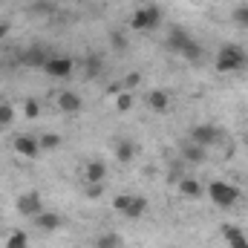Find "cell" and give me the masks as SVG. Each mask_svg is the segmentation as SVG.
<instances>
[{
  "label": "cell",
  "instance_id": "cell-5",
  "mask_svg": "<svg viewBox=\"0 0 248 248\" xmlns=\"http://www.w3.org/2000/svg\"><path fill=\"white\" fill-rule=\"evenodd\" d=\"M17 211H20V217H29V219H35V217L44 211L41 193H38V190H26V193H20V196H17Z\"/></svg>",
  "mask_w": 248,
  "mask_h": 248
},
{
  "label": "cell",
  "instance_id": "cell-19",
  "mask_svg": "<svg viewBox=\"0 0 248 248\" xmlns=\"http://www.w3.org/2000/svg\"><path fill=\"white\" fill-rule=\"evenodd\" d=\"M133 156H136V144H133V141H119V144H116V159H119V162L127 165V162H133Z\"/></svg>",
  "mask_w": 248,
  "mask_h": 248
},
{
  "label": "cell",
  "instance_id": "cell-13",
  "mask_svg": "<svg viewBox=\"0 0 248 248\" xmlns=\"http://www.w3.org/2000/svg\"><path fill=\"white\" fill-rule=\"evenodd\" d=\"M104 176H107L104 162L93 159V162H87V165H84V179H87V185H90V182H104Z\"/></svg>",
  "mask_w": 248,
  "mask_h": 248
},
{
  "label": "cell",
  "instance_id": "cell-29",
  "mask_svg": "<svg viewBox=\"0 0 248 248\" xmlns=\"http://www.w3.org/2000/svg\"><path fill=\"white\" fill-rule=\"evenodd\" d=\"M23 116H26V119H38V116H41V104H38L35 98H29V101L23 104Z\"/></svg>",
  "mask_w": 248,
  "mask_h": 248
},
{
  "label": "cell",
  "instance_id": "cell-10",
  "mask_svg": "<svg viewBox=\"0 0 248 248\" xmlns=\"http://www.w3.org/2000/svg\"><path fill=\"white\" fill-rule=\"evenodd\" d=\"M147 107L153 113H168L170 110V93L168 90H150L147 93Z\"/></svg>",
  "mask_w": 248,
  "mask_h": 248
},
{
  "label": "cell",
  "instance_id": "cell-8",
  "mask_svg": "<svg viewBox=\"0 0 248 248\" xmlns=\"http://www.w3.org/2000/svg\"><path fill=\"white\" fill-rule=\"evenodd\" d=\"M55 104H58V110H61V113H66V116H75V113H81V107H84L81 95H78V93H72V90H63V93H58Z\"/></svg>",
  "mask_w": 248,
  "mask_h": 248
},
{
  "label": "cell",
  "instance_id": "cell-6",
  "mask_svg": "<svg viewBox=\"0 0 248 248\" xmlns=\"http://www.w3.org/2000/svg\"><path fill=\"white\" fill-rule=\"evenodd\" d=\"M190 141L193 144H199V147H211V144H217L219 141V130H217V124H193V130H190Z\"/></svg>",
  "mask_w": 248,
  "mask_h": 248
},
{
  "label": "cell",
  "instance_id": "cell-3",
  "mask_svg": "<svg viewBox=\"0 0 248 248\" xmlns=\"http://www.w3.org/2000/svg\"><path fill=\"white\" fill-rule=\"evenodd\" d=\"M205 193H208L211 202L219 205V208H231V205H237V199H240V187H234L231 182H222V179H214Z\"/></svg>",
  "mask_w": 248,
  "mask_h": 248
},
{
  "label": "cell",
  "instance_id": "cell-12",
  "mask_svg": "<svg viewBox=\"0 0 248 248\" xmlns=\"http://www.w3.org/2000/svg\"><path fill=\"white\" fill-rule=\"evenodd\" d=\"M179 193L185 199H199V196H205V187H202V182H196L190 176H182L179 179Z\"/></svg>",
  "mask_w": 248,
  "mask_h": 248
},
{
  "label": "cell",
  "instance_id": "cell-26",
  "mask_svg": "<svg viewBox=\"0 0 248 248\" xmlns=\"http://www.w3.org/2000/svg\"><path fill=\"white\" fill-rule=\"evenodd\" d=\"M130 107H133V95H130L127 90H122V93L116 95V110H119V113H127Z\"/></svg>",
  "mask_w": 248,
  "mask_h": 248
},
{
  "label": "cell",
  "instance_id": "cell-15",
  "mask_svg": "<svg viewBox=\"0 0 248 248\" xmlns=\"http://www.w3.org/2000/svg\"><path fill=\"white\" fill-rule=\"evenodd\" d=\"M205 156H208V147H199L193 141H187L185 147H182V159H185L187 165H202Z\"/></svg>",
  "mask_w": 248,
  "mask_h": 248
},
{
  "label": "cell",
  "instance_id": "cell-24",
  "mask_svg": "<svg viewBox=\"0 0 248 248\" xmlns=\"http://www.w3.org/2000/svg\"><path fill=\"white\" fill-rule=\"evenodd\" d=\"M182 58H185V61H199V58H202V44L190 41L185 49H182Z\"/></svg>",
  "mask_w": 248,
  "mask_h": 248
},
{
  "label": "cell",
  "instance_id": "cell-25",
  "mask_svg": "<svg viewBox=\"0 0 248 248\" xmlns=\"http://www.w3.org/2000/svg\"><path fill=\"white\" fill-rule=\"evenodd\" d=\"M139 84H141V72H136V69H133V72H127V75L122 78V90H127V93H130V90H136Z\"/></svg>",
  "mask_w": 248,
  "mask_h": 248
},
{
  "label": "cell",
  "instance_id": "cell-30",
  "mask_svg": "<svg viewBox=\"0 0 248 248\" xmlns=\"http://www.w3.org/2000/svg\"><path fill=\"white\" fill-rule=\"evenodd\" d=\"M101 193H104V182H90V185H87V196H90V199H98Z\"/></svg>",
  "mask_w": 248,
  "mask_h": 248
},
{
  "label": "cell",
  "instance_id": "cell-31",
  "mask_svg": "<svg viewBox=\"0 0 248 248\" xmlns=\"http://www.w3.org/2000/svg\"><path fill=\"white\" fill-rule=\"evenodd\" d=\"M9 35V20H0V41Z\"/></svg>",
  "mask_w": 248,
  "mask_h": 248
},
{
  "label": "cell",
  "instance_id": "cell-22",
  "mask_svg": "<svg viewBox=\"0 0 248 248\" xmlns=\"http://www.w3.org/2000/svg\"><path fill=\"white\" fill-rule=\"evenodd\" d=\"M95 248H122V237L119 234H101L98 240H95Z\"/></svg>",
  "mask_w": 248,
  "mask_h": 248
},
{
  "label": "cell",
  "instance_id": "cell-20",
  "mask_svg": "<svg viewBox=\"0 0 248 248\" xmlns=\"http://www.w3.org/2000/svg\"><path fill=\"white\" fill-rule=\"evenodd\" d=\"M3 248H29V237H26V231H12Z\"/></svg>",
  "mask_w": 248,
  "mask_h": 248
},
{
  "label": "cell",
  "instance_id": "cell-11",
  "mask_svg": "<svg viewBox=\"0 0 248 248\" xmlns=\"http://www.w3.org/2000/svg\"><path fill=\"white\" fill-rule=\"evenodd\" d=\"M144 211H147V199L130 193V196H127V205L122 208V217H127V219H141Z\"/></svg>",
  "mask_w": 248,
  "mask_h": 248
},
{
  "label": "cell",
  "instance_id": "cell-18",
  "mask_svg": "<svg viewBox=\"0 0 248 248\" xmlns=\"http://www.w3.org/2000/svg\"><path fill=\"white\" fill-rule=\"evenodd\" d=\"M46 58H49V55H46L41 46H32V49H26V52H23V63H26V66H38V69H44Z\"/></svg>",
  "mask_w": 248,
  "mask_h": 248
},
{
  "label": "cell",
  "instance_id": "cell-4",
  "mask_svg": "<svg viewBox=\"0 0 248 248\" xmlns=\"http://www.w3.org/2000/svg\"><path fill=\"white\" fill-rule=\"evenodd\" d=\"M72 69H75V61H72L69 55H49L46 63H44V72H46L49 78H58V81L69 78Z\"/></svg>",
  "mask_w": 248,
  "mask_h": 248
},
{
  "label": "cell",
  "instance_id": "cell-28",
  "mask_svg": "<svg viewBox=\"0 0 248 248\" xmlns=\"http://www.w3.org/2000/svg\"><path fill=\"white\" fill-rule=\"evenodd\" d=\"M231 17H234V23H237V26H243V29H248V6H237Z\"/></svg>",
  "mask_w": 248,
  "mask_h": 248
},
{
  "label": "cell",
  "instance_id": "cell-14",
  "mask_svg": "<svg viewBox=\"0 0 248 248\" xmlns=\"http://www.w3.org/2000/svg\"><path fill=\"white\" fill-rule=\"evenodd\" d=\"M35 225H38L41 231H58V228H61V217H58L55 211H41V214L35 217Z\"/></svg>",
  "mask_w": 248,
  "mask_h": 248
},
{
  "label": "cell",
  "instance_id": "cell-9",
  "mask_svg": "<svg viewBox=\"0 0 248 248\" xmlns=\"http://www.w3.org/2000/svg\"><path fill=\"white\" fill-rule=\"evenodd\" d=\"M190 41H193V38L187 35L182 26H173V29H170V35H168V49H170L173 55H182V49H185Z\"/></svg>",
  "mask_w": 248,
  "mask_h": 248
},
{
  "label": "cell",
  "instance_id": "cell-16",
  "mask_svg": "<svg viewBox=\"0 0 248 248\" xmlns=\"http://www.w3.org/2000/svg\"><path fill=\"white\" fill-rule=\"evenodd\" d=\"M222 237L228 240L231 248H248V237L240 228H234V225H222Z\"/></svg>",
  "mask_w": 248,
  "mask_h": 248
},
{
  "label": "cell",
  "instance_id": "cell-7",
  "mask_svg": "<svg viewBox=\"0 0 248 248\" xmlns=\"http://www.w3.org/2000/svg\"><path fill=\"white\" fill-rule=\"evenodd\" d=\"M12 147H15V153H17V156H23V159H35V156L41 153V141H38L35 136H29V133L15 136Z\"/></svg>",
  "mask_w": 248,
  "mask_h": 248
},
{
  "label": "cell",
  "instance_id": "cell-23",
  "mask_svg": "<svg viewBox=\"0 0 248 248\" xmlns=\"http://www.w3.org/2000/svg\"><path fill=\"white\" fill-rule=\"evenodd\" d=\"M15 124V107L12 104H0V130H6V127H12Z\"/></svg>",
  "mask_w": 248,
  "mask_h": 248
},
{
  "label": "cell",
  "instance_id": "cell-1",
  "mask_svg": "<svg viewBox=\"0 0 248 248\" xmlns=\"http://www.w3.org/2000/svg\"><path fill=\"white\" fill-rule=\"evenodd\" d=\"M243 66H248V52L237 44H225L217 52V69L219 72H240Z\"/></svg>",
  "mask_w": 248,
  "mask_h": 248
},
{
  "label": "cell",
  "instance_id": "cell-2",
  "mask_svg": "<svg viewBox=\"0 0 248 248\" xmlns=\"http://www.w3.org/2000/svg\"><path fill=\"white\" fill-rule=\"evenodd\" d=\"M159 23H162V12L156 6H141L130 17V29L133 32H156Z\"/></svg>",
  "mask_w": 248,
  "mask_h": 248
},
{
  "label": "cell",
  "instance_id": "cell-21",
  "mask_svg": "<svg viewBox=\"0 0 248 248\" xmlns=\"http://www.w3.org/2000/svg\"><path fill=\"white\" fill-rule=\"evenodd\" d=\"M38 141H41V150H58L63 139L58 136V133H44V136H41Z\"/></svg>",
  "mask_w": 248,
  "mask_h": 248
},
{
  "label": "cell",
  "instance_id": "cell-17",
  "mask_svg": "<svg viewBox=\"0 0 248 248\" xmlns=\"http://www.w3.org/2000/svg\"><path fill=\"white\" fill-rule=\"evenodd\" d=\"M84 72H87V78H98V75L104 72V58H101L98 52H90V55L84 58Z\"/></svg>",
  "mask_w": 248,
  "mask_h": 248
},
{
  "label": "cell",
  "instance_id": "cell-27",
  "mask_svg": "<svg viewBox=\"0 0 248 248\" xmlns=\"http://www.w3.org/2000/svg\"><path fill=\"white\" fill-rule=\"evenodd\" d=\"M110 44H113V49H127V35H124L122 29H116V32H110Z\"/></svg>",
  "mask_w": 248,
  "mask_h": 248
}]
</instances>
